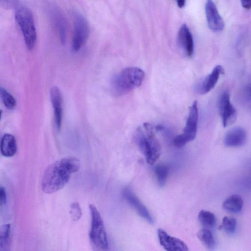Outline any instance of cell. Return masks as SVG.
<instances>
[{"label": "cell", "mask_w": 251, "mask_h": 251, "mask_svg": "<svg viewBox=\"0 0 251 251\" xmlns=\"http://www.w3.org/2000/svg\"><path fill=\"white\" fill-rule=\"evenodd\" d=\"M243 201L238 195H232L228 197L223 202V207L227 212L236 213L241 211Z\"/></svg>", "instance_id": "18"}, {"label": "cell", "mask_w": 251, "mask_h": 251, "mask_svg": "<svg viewBox=\"0 0 251 251\" xmlns=\"http://www.w3.org/2000/svg\"><path fill=\"white\" fill-rule=\"evenodd\" d=\"M0 151L2 155L12 157L16 152L17 144L15 137L10 134L3 135L0 141Z\"/></svg>", "instance_id": "17"}, {"label": "cell", "mask_w": 251, "mask_h": 251, "mask_svg": "<svg viewBox=\"0 0 251 251\" xmlns=\"http://www.w3.org/2000/svg\"><path fill=\"white\" fill-rule=\"evenodd\" d=\"M224 73V69L221 65L216 66L210 74L199 84L197 88L198 93L204 95L210 91L216 85L220 75Z\"/></svg>", "instance_id": "14"}, {"label": "cell", "mask_w": 251, "mask_h": 251, "mask_svg": "<svg viewBox=\"0 0 251 251\" xmlns=\"http://www.w3.org/2000/svg\"><path fill=\"white\" fill-rule=\"evenodd\" d=\"M177 43L187 56L190 57L192 56L194 49L193 38L189 28L185 24L178 30Z\"/></svg>", "instance_id": "12"}, {"label": "cell", "mask_w": 251, "mask_h": 251, "mask_svg": "<svg viewBox=\"0 0 251 251\" xmlns=\"http://www.w3.org/2000/svg\"><path fill=\"white\" fill-rule=\"evenodd\" d=\"M154 171L159 185L163 186L167 179L169 167L164 164H159L156 166Z\"/></svg>", "instance_id": "22"}, {"label": "cell", "mask_w": 251, "mask_h": 251, "mask_svg": "<svg viewBox=\"0 0 251 251\" xmlns=\"http://www.w3.org/2000/svg\"><path fill=\"white\" fill-rule=\"evenodd\" d=\"M198 117V102L195 100L189 108L183 133L177 136L174 140V145L176 147L181 148L195 138L197 132Z\"/></svg>", "instance_id": "6"}, {"label": "cell", "mask_w": 251, "mask_h": 251, "mask_svg": "<svg viewBox=\"0 0 251 251\" xmlns=\"http://www.w3.org/2000/svg\"><path fill=\"white\" fill-rule=\"evenodd\" d=\"M176 1L179 8H181L184 6L186 0H176Z\"/></svg>", "instance_id": "29"}, {"label": "cell", "mask_w": 251, "mask_h": 251, "mask_svg": "<svg viewBox=\"0 0 251 251\" xmlns=\"http://www.w3.org/2000/svg\"><path fill=\"white\" fill-rule=\"evenodd\" d=\"M219 109L224 127L228 126L235 122L237 111L230 102V95L227 91H224L220 96Z\"/></svg>", "instance_id": "8"}, {"label": "cell", "mask_w": 251, "mask_h": 251, "mask_svg": "<svg viewBox=\"0 0 251 251\" xmlns=\"http://www.w3.org/2000/svg\"><path fill=\"white\" fill-rule=\"evenodd\" d=\"M19 3V0H0L1 6L4 8L11 9L16 7Z\"/></svg>", "instance_id": "26"}, {"label": "cell", "mask_w": 251, "mask_h": 251, "mask_svg": "<svg viewBox=\"0 0 251 251\" xmlns=\"http://www.w3.org/2000/svg\"><path fill=\"white\" fill-rule=\"evenodd\" d=\"M246 93L248 97L251 99V83L247 86L246 88Z\"/></svg>", "instance_id": "30"}, {"label": "cell", "mask_w": 251, "mask_h": 251, "mask_svg": "<svg viewBox=\"0 0 251 251\" xmlns=\"http://www.w3.org/2000/svg\"><path fill=\"white\" fill-rule=\"evenodd\" d=\"M69 212L73 221H76L79 220L82 216V211L78 202L75 201L71 203Z\"/></svg>", "instance_id": "25"}, {"label": "cell", "mask_w": 251, "mask_h": 251, "mask_svg": "<svg viewBox=\"0 0 251 251\" xmlns=\"http://www.w3.org/2000/svg\"><path fill=\"white\" fill-rule=\"evenodd\" d=\"M241 4L245 9H250L251 8V0H240Z\"/></svg>", "instance_id": "28"}, {"label": "cell", "mask_w": 251, "mask_h": 251, "mask_svg": "<svg viewBox=\"0 0 251 251\" xmlns=\"http://www.w3.org/2000/svg\"><path fill=\"white\" fill-rule=\"evenodd\" d=\"M144 76V72L139 68H126L113 76L111 82L112 90L117 95L126 94L139 87Z\"/></svg>", "instance_id": "3"}, {"label": "cell", "mask_w": 251, "mask_h": 251, "mask_svg": "<svg viewBox=\"0 0 251 251\" xmlns=\"http://www.w3.org/2000/svg\"><path fill=\"white\" fill-rule=\"evenodd\" d=\"M0 98L5 106L9 109L14 108L16 105V101L14 98L4 88H0Z\"/></svg>", "instance_id": "23"}, {"label": "cell", "mask_w": 251, "mask_h": 251, "mask_svg": "<svg viewBox=\"0 0 251 251\" xmlns=\"http://www.w3.org/2000/svg\"><path fill=\"white\" fill-rule=\"evenodd\" d=\"M54 25L59 36L62 44H65L66 39V26L65 19L61 12L56 7L51 11Z\"/></svg>", "instance_id": "16"}, {"label": "cell", "mask_w": 251, "mask_h": 251, "mask_svg": "<svg viewBox=\"0 0 251 251\" xmlns=\"http://www.w3.org/2000/svg\"><path fill=\"white\" fill-rule=\"evenodd\" d=\"M247 140V133L240 126L234 127L229 130L225 135L224 144L229 147H239L243 146Z\"/></svg>", "instance_id": "15"}, {"label": "cell", "mask_w": 251, "mask_h": 251, "mask_svg": "<svg viewBox=\"0 0 251 251\" xmlns=\"http://www.w3.org/2000/svg\"><path fill=\"white\" fill-rule=\"evenodd\" d=\"M205 12L207 25L213 32H220L223 30L225 24L212 0H206Z\"/></svg>", "instance_id": "9"}, {"label": "cell", "mask_w": 251, "mask_h": 251, "mask_svg": "<svg viewBox=\"0 0 251 251\" xmlns=\"http://www.w3.org/2000/svg\"><path fill=\"white\" fill-rule=\"evenodd\" d=\"M11 243L10 225H3L0 228V251H10Z\"/></svg>", "instance_id": "19"}, {"label": "cell", "mask_w": 251, "mask_h": 251, "mask_svg": "<svg viewBox=\"0 0 251 251\" xmlns=\"http://www.w3.org/2000/svg\"><path fill=\"white\" fill-rule=\"evenodd\" d=\"M198 219L200 223L205 228L213 227L216 224L215 215L207 210H201L198 214Z\"/></svg>", "instance_id": "21"}, {"label": "cell", "mask_w": 251, "mask_h": 251, "mask_svg": "<svg viewBox=\"0 0 251 251\" xmlns=\"http://www.w3.org/2000/svg\"><path fill=\"white\" fill-rule=\"evenodd\" d=\"M74 34L72 40V50L78 51L84 46L89 36L88 23L81 14L74 12L73 14Z\"/></svg>", "instance_id": "7"}, {"label": "cell", "mask_w": 251, "mask_h": 251, "mask_svg": "<svg viewBox=\"0 0 251 251\" xmlns=\"http://www.w3.org/2000/svg\"><path fill=\"white\" fill-rule=\"evenodd\" d=\"M89 207L92 218L90 239L95 247L100 250H107V235L101 216L94 204H90Z\"/></svg>", "instance_id": "5"}, {"label": "cell", "mask_w": 251, "mask_h": 251, "mask_svg": "<svg viewBox=\"0 0 251 251\" xmlns=\"http://www.w3.org/2000/svg\"><path fill=\"white\" fill-rule=\"evenodd\" d=\"M197 236L203 245L210 250H213L215 246V241L211 231L207 228L200 230Z\"/></svg>", "instance_id": "20"}, {"label": "cell", "mask_w": 251, "mask_h": 251, "mask_svg": "<svg viewBox=\"0 0 251 251\" xmlns=\"http://www.w3.org/2000/svg\"><path fill=\"white\" fill-rule=\"evenodd\" d=\"M15 17L26 48L32 50L36 42L37 32L32 12L26 7H21L17 9Z\"/></svg>", "instance_id": "4"}, {"label": "cell", "mask_w": 251, "mask_h": 251, "mask_svg": "<svg viewBox=\"0 0 251 251\" xmlns=\"http://www.w3.org/2000/svg\"><path fill=\"white\" fill-rule=\"evenodd\" d=\"M155 128L150 123L139 127L135 135V140L144 153L147 163L154 164L161 154V147L154 135Z\"/></svg>", "instance_id": "2"}, {"label": "cell", "mask_w": 251, "mask_h": 251, "mask_svg": "<svg viewBox=\"0 0 251 251\" xmlns=\"http://www.w3.org/2000/svg\"><path fill=\"white\" fill-rule=\"evenodd\" d=\"M50 98L53 109L54 121L55 127L60 130L62 122V98L59 88L54 86L50 90Z\"/></svg>", "instance_id": "13"}, {"label": "cell", "mask_w": 251, "mask_h": 251, "mask_svg": "<svg viewBox=\"0 0 251 251\" xmlns=\"http://www.w3.org/2000/svg\"><path fill=\"white\" fill-rule=\"evenodd\" d=\"M157 234L159 243L168 251H188L187 245L180 239L169 235L164 229L159 228Z\"/></svg>", "instance_id": "10"}, {"label": "cell", "mask_w": 251, "mask_h": 251, "mask_svg": "<svg viewBox=\"0 0 251 251\" xmlns=\"http://www.w3.org/2000/svg\"><path fill=\"white\" fill-rule=\"evenodd\" d=\"M237 222L235 218L225 216L222 221V226L228 234H232L236 230Z\"/></svg>", "instance_id": "24"}, {"label": "cell", "mask_w": 251, "mask_h": 251, "mask_svg": "<svg viewBox=\"0 0 251 251\" xmlns=\"http://www.w3.org/2000/svg\"><path fill=\"white\" fill-rule=\"evenodd\" d=\"M6 191L4 187L0 188V203L2 206L6 204Z\"/></svg>", "instance_id": "27"}, {"label": "cell", "mask_w": 251, "mask_h": 251, "mask_svg": "<svg viewBox=\"0 0 251 251\" xmlns=\"http://www.w3.org/2000/svg\"><path fill=\"white\" fill-rule=\"evenodd\" d=\"M80 167L79 160L73 156L66 157L51 163L43 176V191L51 194L62 189L69 181L71 174L78 171Z\"/></svg>", "instance_id": "1"}, {"label": "cell", "mask_w": 251, "mask_h": 251, "mask_svg": "<svg viewBox=\"0 0 251 251\" xmlns=\"http://www.w3.org/2000/svg\"><path fill=\"white\" fill-rule=\"evenodd\" d=\"M123 196L126 201L142 218L151 224L154 223L153 219L147 208L130 189H124L123 191Z\"/></svg>", "instance_id": "11"}]
</instances>
